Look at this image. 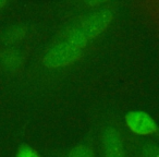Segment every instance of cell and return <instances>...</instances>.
<instances>
[{"mask_svg":"<svg viewBox=\"0 0 159 157\" xmlns=\"http://www.w3.org/2000/svg\"><path fill=\"white\" fill-rule=\"evenodd\" d=\"M112 19L113 13L108 8H100L81 18L47 50L45 66L57 69L75 62L89 43L108 29Z\"/></svg>","mask_w":159,"mask_h":157,"instance_id":"obj_1","label":"cell"},{"mask_svg":"<svg viewBox=\"0 0 159 157\" xmlns=\"http://www.w3.org/2000/svg\"><path fill=\"white\" fill-rule=\"evenodd\" d=\"M125 124L130 131L139 135H149L158 131L156 121L148 113L142 110H132L124 117Z\"/></svg>","mask_w":159,"mask_h":157,"instance_id":"obj_2","label":"cell"},{"mask_svg":"<svg viewBox=\"0 0 159 157\" xmlns=\"http://www.w3.org/2000/svg\"><path fill=\"white\" fill-rule=\"evenodd\" d=\"M102 150L105 157H125L123 141L118 129L108 127L102 133Z\"/></svg>","mask_w":159,"mask_h":157,"instance_id":"obj_3","label":"cell"},{"mask_svg":"<svg viewBox=\"0 0 159 157\" xmlns=\"http://www.w3.org/2000/svg\"><path fill=\"white\" fill-rule=\"evenodd\" d=\"M68 157H94V153L89 146L77 145L70 150Z\"/></svg>","mask_w":159,"mask_h":157,"instance_id":"obj_4","label":"cell"},{"mask_svg":"<svg viewBox=\"0 0 159 157\" xmlns=\"http://www.w3.org/2000/svg\"><path fill=\"white\" fill-rule=\"evenodd\" d=\"M144 157H159V146L154 144H146L142 148Z\"/></svg>","mask_w":159,"mask_h":157,"instance_id":"obj_5","label":"cell"},{"mask_svg":"<svg viewBox=\"0 0 159 157\" xmlns=\"http://www.w3.org/2000/svg\"><path fill=\"white\" fill-rule=\"evenodd\" d=\"M16 157H40L36 150L31 148L30 146H23L19 150Z\"/></svg>","mask_w":159,"mask_h":157,"instance_id":"obj_6","label":"cell"},{"mask_svg":"<svg viewBox=\"0 0 159 157\" xmlns=\"http://www.w3.org/2000/svg\"><path fill=\"white\" fill-rule=\"evenodd\" d=\"M5 62L9 67H16V66H18V63L20 62V58H19V56L16 55V53H13V55H12V53H8L5 59Z\"/></svg>","mask_w":159,"mask_h":157,"instance_id":"obj_7","label":"cell"},{"mask_svg":"<svg viewBox=\"0 0 159 157\" xmlns=\"http://www.w3.org/2000/svg\"><path fill=\"white\" fill-rule=\"evenodd\" d=\"M2 5H3V2H2V1H0V7H1Z\"/></svg>","mask_w":159,"mask_h":157,"instance_id":"obj_8","label":"cell"},{"mask_svg":"<svg viewBox=\"0 0 159 157\" xmlns=\"http://www.w3.org/2000/svg\"><path fill=\"white\" fill-rule=\"evenodd\" d=\"M158 132H159V129H158Z\"/></svg>","mask_w":159,"mask_h":157,"instance_id":"obj_9","label":"cell"}]
</instances>
